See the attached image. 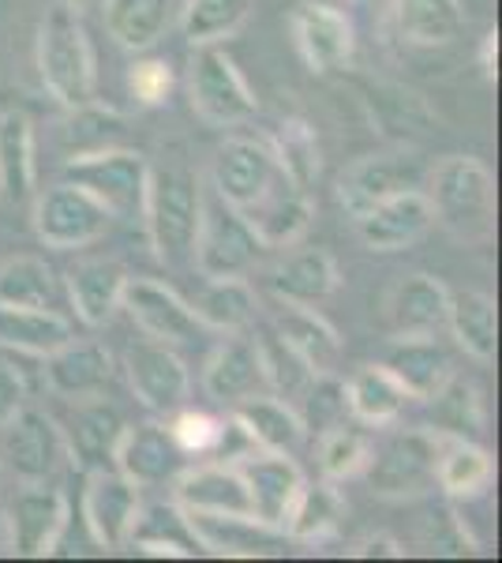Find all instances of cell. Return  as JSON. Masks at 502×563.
Masks as SVG:
<instances>
[{
  "label": "cell",
  "instance_id": "43",
  "mask_svg": "<svg viewBox=\"0 0 502 563\" xmlns=\"http://www.w3.org/2000/svg\"><path fill=\"white\" fill-rule=\"evenodd\" d=\"M270 151L281 169V180L300 188V192H312L319 169H323V154H319V140H315L312 124L300 121V117H286L270 135Z\"/></svg>",
  "mask_w": 502,
  "mask_h": 563
},
{
  "label": "cell",
  "instance_id": "55",
  "mask_svg": "<svg viewBox=\"0 0 502 563\" xmlns=\"http://www.w3.org/2000/svg\"><path fill=\"white\" fill-rule=\"evenodd\" d=\"M480 71L488 84H495L499 76V31H488L480 42Z\"/></svg>",
  "mask_w": 502,
  "mask_h": 563
},
{
  "label": "cell",
  "instance_id": "56",
  "mask_svg": "<svg viewBox=\"0 0 502 563\" xmlns=\"http://www.w3.org/2000/svg\"><path fill=\"white\" fill-rule=\"evenodd\" d=\"M57 4L71 8V12H76V15H83V12H94V8H102L105 0H57Z\"/></svg>",
  "mask_w": 502,
  "mask_h": 563
},
{
  "label": "cell",
  "instance_id": "31",
  "mask_svg": "<svg viewBox=\"0 0 502 563\" xmlns=\"http://www.w3.org/2000/svg\"><path fill=\"white\" fill-rule=\"evenodd\" d=\"M105 31L127 53H147L166 38L177 0H105Z\"/></svg>",
  "mask_w": 502,
  "mask_h": 563
},
{
  "label": "cell",
  "instance_id": "18",
  "mask_svg": "<svg viewBox=\"0 0 502 563\" xmlns=\"http://www.w3.org/2000/svg\"><path fill=\"white\" fill-rule=\"evenodd\" d=\"M188 455L161 424H124L121 440L113 448V470H121L140 488L166 485L188 466Z\"/></svg>",
  "mask_w": 502,
  "mask_h": 563
},
{
  "label": "cell",
  "instance_id": "45",
  "mask_svg": "<svg viewBox=\"0 0 502 563\" xmlns=\"http://www.w3.org/2000/svg\"><path fill=\"white\" fill-rule=\"evenodd\" d=\"M127 135V121L116 109L94 102L68 109V121H64V147H68V158L76 154H90V151H109V147H124Z\"/></svg>",
  "mask_w": 502,
  "mask_h": 563
},
{
  "label": "cell",
  "instance_id": "44",
  "mask_svg": "<svg viewBox=\"0 0 502 563\" xmlns=\"http://www.w3.org/2000/svg\"><path fill=\"white\" fill-rule=\"evenodd\" d=\"M255 0H185L180 4V34L191 49L199 45H222L233 38L252 15Z\"/></svg>",
  "mask_w": 502,
  "mask_h": 563
},
{
  "label": "cell",
  "instance_id": "41",
  "mask_svg": "<svg viewBox=\"0 0 502 563\" xmlns=\"http://www.w3.org/2000/svg\"><path fill=\"white\" fill-rule=\"evenodd\" d=\"M424 406H427L424 429H432L435 435H450V440H480L483 402L477 384L450 376L432 398H424Z\"/></svg>",
  "mask_w": 502,
  "mask_h": 563
},
{
  "label": "cell",
  "instance_id": "13",
  "mask_svg": "<svg viewBox=\"0 0 502 563\" xmlns=\"http://www.w3.org/2000/svg\"><path fill=\"white\" fill-rule=\"evenodd\" d=\"M420 180H424V169L416 166L413 154L405 151L368 154V158L353 162L342 174V180H337V203L356 222V218L368 214L382 199L405 192V188H420Z\"/></svg>",
  "mask_w": 502,
  "mask_h": 563
},
{
  "label": "cell",
  "instance_id": "3",
  "mask_svg": "<svg viewBox=\"0 0 502 563\" xmlns=\"http://www.w3.org/2000/svg\"><path fill=\"white\" fill-rule=\"evenodd\" d=\"M38 76L64 109L94 102V49L79 15L64 4H53L38 23Z\"/></svg>",
  "mask_w": 502,
  "mask_h": 563
},
{
  "label": "cell",
  "instance_id": "8",
  "mask_svg": "<svg viewBox=\"0 0 502 563\" xmlns=\"http://www.w3.org/2000/svg\"><path fill=\"white\" fill-rule=\"evenodd\" d=\"M109 225H113V214L71 180H57L34 196V233L45 249H87L105 238Z\"/></svg>",
  "mask_w": 502,
  "mask_h": 563
},
{
  "label": "cell",
  "instance_id": "35",
  "mask_svg": "<svg viewBox=\"0 0 502 563\" xmlns=\"http://www.w3.org/2000/svg\"><path fill=\"white\" fill-rule=\"evenodd\" d=\"M34 196V124L23 109L0 113V199L26 203Z\"/></svg>",
  "mask_w": 502,
  "mask_h": 563
},
{
  "label": "cell",
  "instance_id": "42",
  "mask_svg": "<svg viewBox=\"0 0 502 563\" xmlns=\"http://www.w3.org/2000/svg\"><path fill=\"white\" fill-rule=\"evenodd\" d=\"M255 289L244 278H207L203 294L196 297L191 312H196L199 327L217 334H241L244 327L255 320Z\"/></svg>",
  "mask_w": 502,
  "mask_h": 563
},
{
  "label": "cell",
  "instance_id": "19",
  "mask_svg": "<svg viewBox=\"0 0 502 563\" xmlns=\"http://www.w3.org/2000/svg\"><path fill=\"white\" fill-rule=\"evenodd\" d=\"M432 222L435 214L424 188H405V192L382 199L368 214L356 218V233H360L364 249L371 252H401L424 238Z\"/></svg>",
  "mask_w": 502,
  "mask_h": 563
},
{
  "label": "cell",
  "instance_id": "14",
  "mask_svg": "<svg viewBox=\"0 0 502 563\" xmlns=\"http://www.w3.org/2000/svg\"><path fill=\"white\" fill-rule=\"evenodd\" d=\"M143 499L140 485L127 481L121 470H87V488H83V522L102 549H124L132 538L135 515H140Z\"/></svg>",
  "mask_w": 502,
  "mask_h": 563
},
{
  "label": "cell",
  "instance_id": "47",
  "mask_svg": "<svg viewBox=\"0 0 502 563\" xmlns=\"http://www.w3.org/2000/svg\"><path fill=\"white\" fill-rule=\"evenodd\" d=\"M57 278L53 267L38 256H12L0 263V305L53 308Z\"/></svg>",
  "mask_w": 502,
  "mask_h": 563
},
{
  "label": "cell",
  "instance_id": "26",
  "mask_svg": "<svg viewBox=\"0 0 502 563\" xmlns=\"http://www.w3.org/2000/svg\"><path fill=\"white\" fill-rule=\"evenodd\" d=\"M337 263L326 249H297L278 260L270 271V289L281 305H323L337 289Z\"/></svg>",
  "mask_w": 502,
  "mask_h": 563
},
{
  "label": "cell",
  "instance_id": "28",
  "mask_svg": "<svg viewBox=\"0 0 502 563\" xmlns=\"http://www.w3.org/2000/svg\"><path fill=\"white\" fill-rule=\"evenodd\" d=\"M127 271L116 260H79L68 271V297L87 327H105L121 308Z\"/></svg>",
  "mask_w": 502,
  "mask_h": 563
},
{
  "label": "cell",
  "instance_id": "36",
  "mask_svg": "<svg viewBox=\"0 0 502 563\" xmlns=\"http://www.w3.org/2000/svg\"><path fill=\"white\" fill-rule=\"evenodd\" d=\"M495 462L477 440H450L439 435V462H435V488L450 499H477L491 488Z\"/></svg>",
  "mask_w": 502,
  "mask_h": 563
},
{
  "label": "cell",
  "instance_id": "10",
  "mask_svg": "<svg viewBox=\"0 0 502 563\" xmlns=\"http://www.w3.org/2000/svg\"><path fill=\"white\" fill-rule=\"evenodd\" d=\"M0 459L20 481H53L68 462L64 429L45 410L23 406L12 421L0 429Z\"/></svg>",
  "mask_w": 502,
  "mask_h": 563
},
{
  "label": "cell",
  "instance_id": "25",
  "mask_svg": "<svg viewBox=\"0 0 502 563\" xmlns=\"http://www.w3.org/2000/svg\"><path fill=\"white\" fill-rule=\"evenodd\" d=\"M124 432V417L113 402L102 395L79 398L71 402V429L64 432L68 440V462L79 470H98L113 462V448Z\"/></svg>",
  "mask_w": 502,
  "mask_h": 563
},
{
  "label": "cell",
  "instance_id": "29",
  "mask_svg": "<svg viewBox=\"0 0 502 563\" xmlns=\"http://www.w3.org/2000/svg\"><path fill=\"white\" fill-rule=\"evenodd\" d=\"M345 515H349V504L334 488V481H319V485H308L304 481L293 507H289L286 522H281V533H286V541L297 544H323L337 538Z\"/></svg>",
  "mask_w": 502,
  "mask_h": 563
},
{
  "label": "cell",
  "instance_id": "17",
  "mask_svg": "<svg viewBox=\"0 0 502 563\" xmlns=\"http://www.w3.org/2000/svg\"><path fill=\"white\" fill-rule=\"evenodd\" d=\"M121 308L135 320L140 331H147L154 342H166V346H180L191 342L199 331V320L191 312V305L166 282L154 278H127Z\"/></svg>",
  "mask_w": 502,
  "mask_h": 563
},
{
  "label": "cell",
  "instance_id": "39",
  "mask_svg": "<svg viewBox=\"0 0 502 563\" xmlns=\"http://www.w3.org/2000/svg\"><path fill=\"white\" fill-rule=\"evenodd\" d=\"M274 331L308 361V368H312L315 376L334 372L337 361H342V339H337V331L315 312V308L286 305V312L274 320Z\"/></svg>",
  "mask_w": 502,
  "mask_h": 563
},
{
  "label": "cell",
  "instance_id": "1",
  "mask_svg": "<svg viewBox=\"0 0 502 563\" xmlns=\"http://www.w3.org/2000/svg\"><path fill=\"white\" fill-rule=\"evenodd\" d=\"M427 203L435 222L465 244H483L495 233V177L472 154H446L427 169Z\"/></svg>",
  "mask_w": 502,
  "mask_h": 563
},
{
  "label": "cell",
  "instance_id": "22",
  "mask_svg": "<svg viewBox=\"0 0 502 563\" xmlns=\"http://www.w3.org/2000/svg\"><path fill=\"white\" fill-rule=\"evenodd\" d=\"M379 365L405 387L409 398H420V402L432 398L454 376L450 353L435 342V334H398Z\"/></svg>",
  "mask_w": 502,
  "mask_h": 563
},
{
  "label": "cell",
  "instance_id": "32",
  "mask_svg": "<svg viewBox=\"0 0 502 563\" xmlns=\"http://www.w3.org/2000/svg\"><path fill=\"white\" fill-rule=\"evenodd\" d=\"M390 20H394L401 42L416 49H439L461 34L465 12L461 0H390Z\"/></svg>",
  "mask_w": 502,
  "mask_h": 563
},
{
  "label": "cell",
  "instance_id": "34",
  "mask_svg": "<svg viewBox=\"0 0 502 563\" xmlns=\"http://www.w3.org/2000/svg\"><path fill=\"white\" fill-rule=\"evenodd\" d=\"M127 544L135 552H143V556H166V560H191L199 552V541L188 526L185 507L177 504L140 507Z\"/></svg>",
  "mask_w": 502,
  "mask_h": 563
},
{
  "label": "cell",
  "instance_id": "4",
  "mask_svg": "<svg viewBox=\"0 0 502 563\" xmlns=\"http://www.w3.org/2000/svg\"><path fill=\"white\" fill-rule=\"evenodd\" d=\"M188 98L196 117L210 129H236V124L252 121L255 109V90L248 87L244 71L236 68V60L222 45H199L191 49L188 65Z\"/></svg>",
  "mask_w": 502,
  "mask_h": 563
},
{
  "label": "cell",
  "instance_id": "40",
  "mask_svg": "<svg viewBox=\"0 0 502 563\" xmlns=\"http://www.w3.org/2000/svg\"><path fill=\"white\" fill-rule=\"evenodd\" d=\"M345 402H349V413L360 424L382 429V424H394L405 413L409 395L382 365H364L345 379Z\"/></svg>",
  "mask_w": 502,
  "mask_h": 563
},
{
  "label": "cell",
  "instance_id": "23",
  "mask_svg": "<svg viewBox=\"0 0 502 563\" xmlns=\"http://www.w3.org/2000/svg\"><path fill=\"white\" fill-rule=\"evenodd\" d=\"M233 424L241 429L244 440L259 451H281V455H293L304 443V421L293 410L289 398L278 395H248L241 402H233Z\"/></svg>",
  "mask_w": 502,
  "mask_h": 563
},
{
  "label": "cell",
  "instance_id": "37",
  "mask_svg": "<svg viewBox=\"0 0 502 563\" xmlns=\"http://www.w3.org/2000/svg\"><path fill=\"white\" fill-rule=\"evenodd\" d=\"M450 289L435 275H409L390 294V323L398 334H435L446 320Z\"/></svg>",
  "mask_w": 502,
  "mask_h": 563
},
{
  "label": "cell",
  "instance_id": "27",
  "mask_svg": "<svg viewBox=\"0 0 502 563\" xmlns=\"http://www.w3.org/2000/svg\"><path fill=\"white\" fill-rule=\"evenodd\" d=\"M263 387H267V379H263L259 350H255L252 339H236V334H230V339L207 357L203 390L214 398V402L233 406L248 395H259Z\"/></svg>",
  "mask_w": 502,
  "mask_h": 563
},
{
  "label": "cell",
  "instance_id": "6",
  "mask_svg": "<svg viewBox=\"0 0 502 563\" xmlns=\"http://www.w3.org/2000/svg\"><path fill=\"white\" fill-rule=\"evenodd\" d=\"M263 241L255 238L244 211L225 203L222 196H203V222L191 263L203 278H244L263 256Z\"/></svg>",
  "mask_w": 502,
  "mask_h": 563
},
{
  "label": "cell",
  "instance_id": "15",
  "mask_svg": "<svg viewBox=\"0 0 502 563\" xmlns=\"http://www.w3.org/2000/svg\"><path fill=\"white\" fill-rule=\"evenodd\" d=\"M293 42L297 53L315 76L342 71L353 60L356 34L349 15L326 0H304L293 12Z\"/></svg>",
  "mask_w": 502,
  "mask_h": 563
},
{
  "label": "cell",
  "instance_id": "9",
  "mask_svg": "<svg viewBox=\"0 0 502 563\" xmlns=\"http://www.w3.org/2000/svg\"><path fill=\"white\" fill-rule=\"evenodd\" d=\"M281 185V169L274 162L267 140L255 135H225L210 162V188L236 211H252Z\"/></svg>",
  "mask_w": 502,
  "mask_h": 563
},
{
  "label": "cell",
  "instance_id": "11",
  "mask_svg": "<svg viewBox=\"0 0 502 563\" xmlns=\"http://www.w3.org/2000/svg\"><path fill=\"white\" fill-rule=\"evenodd\" d=\"M4 515L15 556H49L68 530V499L60 488H49V481H23Z\"/></svg>",
  "mask_w": 502,
  "mask_h": 563
},
{
  "label": "cell",
  "instance_id": "21",
  "mask_svg": "<svg viewBox=\"0 0 502 563\" xmlns=\"http://www.w3.org/2000/svg\"><path fill=\"white\" fill-rule=\"evenodd\" d=\"M172 485V504L188 515H252L248 488L233 462H207V466H185Z\"/></svg>",
  "mask_w": 502,
  "mask_h": 563
},
{
  "label": "cell",
  "instance_id": "46",
  "mask_svg": "<svg viewBox=\"0 0 502 563\" xmlns=\"http://www.w3.org/2000/svg\"><path fill=\"white\" fill-rule=\"evenodd\" d=\"M255 350H259V365H263V379H267V387L274 390L278 398H300L304 395V387L312 384L315 372L308 368V361L300 357V353L289 346L286 339H281L274 327L255 339Z\"/></svg>",
  "mask_w": 502,
  "mask_h": 563
},
{
  "label": "cell",
  "instance_id": "49",
  "mask_svg": "<svg viewBox=\"0 0 502 563\" xmlns=\"http://www.w3.org/2000/svg\"><path fill=\"white\" fill-rule=\"evenodd\" d=\"M225 421H217V417H210L203 410H188V406H180L177 413L169 417V435L177 440V448L185 451L191 459H207V455H217V451L225 448Z\"/></svg>",
  "mask_w": 502,
  "mask_h": 563
},
{
  "label": "cell",
  "instance_id": "24",
  "mask_svg": "<svg viewBox=\"0 0 502 563\" xmlns=\"http://www.w3.org/2000/svg\"><path fill=\"white\" fill-rule=\"evenodd\" d=\"M188 526L196 533L199 549L214 552V556L255 560V556H274L286 544V533L255 522L252 515H188Z\"/></svg>",
  "mask_w": 502,
  "mask_h": 563
},
{
  "label": "cell",
  "instance_id": "7",
  "mask_svg": "<svg viewBox=\"0 0 502 563\" xmlns=\"http://www.w3.org/2000/svg\"><path fill=\"white\" fill-rule=\"evenodd\" d=\"M439 435L432 429H401L368 455V485L379 499H416L435 488Z\"/></svg>",
  "mask_w": 502,
  "mask_h": 563
},
{
  "label": "cell",
  "instance_id": "57",
  "mask_svg": "<svg viewBox=\"0 0 502 563\" xmlns=\"http://www.w3.org/2000/svg\"><path fill=\"white\" fill-rule=\"evenodd\" d=\"M0 552H12V538H8V515L0 511Z\"/></svg>",
  "mask_w": 502,
  "mask_h": 563
},
{
  "label": "cell",
  "instance_id": "5",
  "mask_svg": "<svg viewBox=\"0 0 502 563\" xmlns=\"http://www.w3.org/2000/svg\"><path fill=\"white\" fill-rule=\"evenodd\" d=\"M64 180H71V185L94 196L113 218H140L143 199H147L150 166L140 151L109 147L68 158Z\"/></svg>",
  "mask_w": 502,
  "mask_h": 563
},
{
  "label": "cell",
  "instance_id": "20",
  "mask_svg": "<svg viewBox=\"0 0 502 563\" xmlns=\"http://www.w3.org/2000/svg\"><path fill=\"white\" fill-rule=\"evenodd\" d=\"M42 361L45 387L57 398H68V402L102 395L109 379H113V353L94 339H68L64 346L45 353Z\"/></svg>",
  "mask_w": 502,
  "mask_h": 563
},
{
  "label": "cell",
  "instance_id": "50",
  "mask_svg": "<svg viewBox=\"0 0 502 563\" xmlns=\"http://www.w3.org/2000/svg\"><path fill=\"white\" fill-rule=\"evenodd\" d=\"M300 402H304V410H297V413H300V421H304V429H312V432H323V429H331V424H342V417L349 413L345 384H337L334 372H326V376H312V384L304 387Z\"/></svg>",
  "mask_w": 502,
  "mask_h": 563
},
{
  "label": "cell",
  "instance_id": "12",
  "mask_svg": "<svg viewBox=\"0 0 502 563\" xmlns=\"http://www.w3.org/2000/svg\"><path fill=\"white\" fill-rule=\"evenodd\" d=\"M124 372L135 402L154 417H172L180 406H188V368L166 342H135V346H127Z\"/></svg>",
  "mask_w": 502,
  "mask_h": 563
},
{
  "label": "cell",
  "instance_id": "2",
  "mask_svg": "<svg viewBox=\"0 0 502 563\" xmlns=\"http://www.w3.org/2000/svg\"><path fill=\"white\" fill-rule=\"evenodd\" d=\"M203 185L188 166H161L150 169L147 199H143V225L147 241L161 267H185L191 263L203 222Z\"/></svg>",
  "mask_w": 502,
  "mask_h": 563
},
{
  "label": "cell",
  "instance_id": "33",
  "mask_svg": "<svg viewBox=\"0 0 502 563\" xmlns=\"http://www.w3.org/2000/svg\"><path fill=\"white\" fill-rule=\"evenodd\" d=\"M446 327H450L454 342L469 353L472 361L488 365L495 357L499 346V312H495V297L480 294V289H458L446 301Z\"/></svg>",
  "mask_w": 502,
  "mask_h": 563
},
{
  "label": "cell",
  "instance_id": "38",
  "mask_svg": "<svg viewBox=\"0 0 502 563\" xmlns=\"http://www.w3.org/2000/svg\"><path fill=\"white\" fill-rule=\"evenodd\" d=\"M71 334V323L53 308H26V305H0V346L45 357L64 346Z\"/></svg>",
  "mask_w": 502,
  "mask_h": 563
},
{
  "label": "cell",
  "instance_id": "53",
  "mask_svg": "<svg viewBox=\"0 0 502 563\" xmlns=\"http://www.w3.org/2000/svg\"><path fill=\"white\" fill-rule=\"evenodd\" d=\"M26 406V379L12 361L0 357V429Z\"/></svg>",
  "mask_w": 502,
  "mask_h": 563
},
{
  "label": "cell",
  "instance_id": "30",
  "mask_svg": "<svg viewBox=\"0 0 502 563\" xmlns=\"http://www.w3.org/2000/svg\"><path fill=\"white\" fill-rule=\"evenodd\" d=\"M244 218L252 222L263 249H293L308 233V225H312L315 207L308 192H300V188L281 180V188H274L267 199H259L252 211H244Z\"/></svg>",
  "mask_w": 502,
  "mask_h": 563
},
{
  "label": "cell",
  "instance_id": "48",
  "mask_svg": "<svg viewBox=\"0 0 502 563\" xmlns=\"http://www.w3.org/2000/svg\"><path fill=\"white\" fill-rule=\"evenodd\" d=\"M371 455V443L356 424L342 421L331 424V429L319 432V470H323L326 481H349L356 474H364Z\"/></svg>",
  "mask_w": 502,
  "mask_h": 563
},
{
  "label": "cell",
  "instance_id": "51",
  "mask_svg": "<svg viewBox=\"0 0 502 563\" xmlns=\"http://www.w3.org/2000/svg\"><path fill=\"white\" fill-rule=\"evenodd\" d=\"M172 87H177V79H172L169 60L147 57L127 68V90H132V98L140 106H166Z\"/></svg>",
  "mask_w": 502,
  "mask_h": 563
},
{
  "label": "cell",
  "instance_id": "52",
  "mask_svg": "<svg viewBox=\"0 0 502 563\" xmlns=\"http://www.w3.org/2000/svg\"><path fill=\"white\" fill-rule=\"evenodd\" d=\"M424 544L439 556H465V552H477V541L465 530V519L450 511V507H439V511L427 519L424 526Z\"/></svg>",
  "mask_w": 502,
  "mask_h": 563
},
{
  "label": "cell",
  "instance_id": "54",
  "mask_svg": "<svg viewBox=\"0 0 502 563\" xmlns=\"http://www.w3.org/2000/svg\"><path fill=\"white\" fill-rule=\"evenodd\" d=\"M356 560H401L405 556V549H401L398 538H390V533H371V538H364L356 544L353 552Z\"/></svg>",
  "mask_w": 502,
  "mask_h": 563
},
{
  "label": "cell",
  "instance_id": "16",
  "mask_svg": "<svg viewBox=\"0 0 502 563\" xmlns=\"http://www.w3.org/2000/svg\"><path fill=\"white\" fill-rule=\"evenodd\" d=\"M244 477V488H248V507L252 519L270 526V530H281L289 507L304 485V470L297 466L293 455H281V451H248L233 462Z\"/></svg>",
  "mask_w": 502,
  "mask_h": 563
}]
</instances>
